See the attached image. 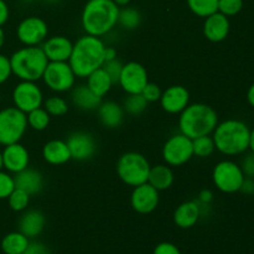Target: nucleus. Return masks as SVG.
Instances as JSON below:
<instances>
[{
  "instance_id": "1",
  "label": "nucleus",
  "mask_w": 254,
  "mask_h": 254,
  "mask_svg": "<svg viewBox=\"0 0 254 254\" xmlns=\"http://www.w3.org/2000/svg\"><path fill=\"white\" fill-rule=\"evenodd\" d=\"M104 49L106 44L102 37L92 35H82L73 42L68 64L77 78H87L92 72L103 66Z\"/></svg>"
},
{
  "instance_id": "2",
  "label": "nucleus",
  "mask_w": 254,
  "mask_h": 254,
  "mask_svg": "<svg viewBox=\"0 0 254 254\" xmlns=\"http://www.w3.org/2000/svg\"><path fill=\"white\" fill-rule=\"evenodd\" d=\"M119 9L113 0H88L81 14L82 29L87 35L107 36L118 25Z\"/></svg>"
},
{
  "instance_id": "3",
  "label": "nucleus",
  "mask_w": 254,
  "mask_h": 254,
  "mask_svg": "<svg viewBox=\"0 0 254 254\" xmlns=\"http://www.w3.org/2000/svg\"><path fill=\"white\" fill-rule=\"evenodd\" d=\"M216 150L226 156H237L250 150L251 128L240 119H226L218 122L211 134Z\"/></svg>"
},
{
  "instance_id": "4",
  "label": "nucleus",
  "mask_w": 254,
  "mask_h": 254,
  "mask_svg": "<svg viewBox=\"0 0 254 254\" xmlns=\"http://www.w3.org/2000/svg\"><path fill=\"white\" fill-rule=\"evenodd\" d=\"M179 131L190 139L211 135L218 124V114L206 103H190L179 114Z\"/></svg>"
},
{
  "instance_id": "5",
  "label": "nucleus",
  "mask_w": 254,
  "mask_h": 254,
  "mask_svg": "<svg viewBox=\"0 0 254 254\" xmlns=\"http://www.w3.org/2000/svg\"><path fill=\"white\" fill-rule=\"evenodd\" d=\"M9 59L12 74L20 81H40L49 64V60L45 56L41 46L21 47Z\"/></svg>"
},
{
  "instance_id": "6",
  "label": "nucleus",
  "mask_w": 254,
  "mask_h": 254,
  "mask_svg": "<svg viewBox=\"0 0 254 254\" xmlns=\"http://www.w3.org/2000/svg\"><path fill=\"white\" fill-rule=\"evenodd\" d=\"M116 171L122 183L130 188H135L148 183L150 164L143 154L138 151H127L119 156Z\"/></svg>"
},
{
  "instance_id": "7",
  "label": "nucleus",
  "mask_w": 254,
  "mask_h": 254,
  "mask_svg": "<svg viewBox=\"0 0 254 254\" xmlns=\"http://www.w3.org/2000/svg\"><path fill=\"white\" fill-rule=\"evenodd\" d=\"M27 130L26 114L16 107L0 109V145L20 143Z\"/></svg>"
},
{
  "instance_id": "8",
  "label": "nucleus",
  "mask_w": 254,
  "mask_h": 254,
  "mask_svg": "<svg viewBox=\"0 0 254 254\" xmlns=\"http://www.w3.org/2000/svg\"><path fill=\"white\" fill-rule=\"evenodd\" d=\"M245 178L240 164L233 160L218 161L212 170L213 185L223 193L240 192Z\"/></svg>"
},
{
  "instance_id": "9",
  "label": "nucleus",
  "mask_w": 254,
  "mask_h": 254,
  "mask_svg": "<svg viewBox=\"0 0 254 254\" xmlns=\"http://www.w3.org/2000/svg\"><path fill=\"white\" fill-rule=\"evenodd\" d=\"M161 156L166 165L171 168L185 165L193 158L192 139L184 135L180 131L178 134H174L164 143Z\"/></svg>"
},
{
  "instance_id": "10",
  "label": "nucleus",
  "mask_w": 254,
  "mask_h": 254,
  "mask_svg": "<svg viewBox=\"0 0 254 254\" xmlns=\"http://www.w3.org/2000/svg\"><path fill=\"white\" fill-rule=\"evenodd\" d=\"M41 79L52 92L66 93L76 86L77 77L68 62H49Z\"/></svg>"
},
{
  "instance_id": "11",
  "label": "nucleus",
  "mask_w": 254,
  "mask_h": 254,
  "mask_svg": "<svg viewBox=\"0 0 254 254\" xmlns=\"http://www.w3.org/2000/svg\"><path fill=\"white\" fill-rule=\"evenodd\" d=\"M11 98L14 107L25 114L42 107L45 101L41 87L32 81H20L12 89Z\"/></svg>"
},
{
  "instance_id": "12",
  "label": "nucleus",
  "mask_w": 254,
  "mask_h": 254,
  "mask_svg": "<svg viewBox=\"0 0 254 254\" xmlns=\"http://www.w3.org/2000/svg\"><path fill=\"white\" fill-rule=\"evenodd\" d=\"M16 37L24 46H41L49 37V26L39 16H27L19 22Z\"/></svg>"
},
{
  "instance_id": "13",
  "label": "nucleus",
  "mask_w": 254,
  "mask_h": 254,
  "mask_svg": "<svg viewBox=\"0 0 254 254\" xmlns=\"http://www.w3.org/2000/svg\"><path fill=\"white\" fill-rule=\"evenodd\" d=\"M148 82V71L143 64L136 61L123 64L118 84L127 94L141 93Z\"/></svg>"
},
{
  "instance_id": "14",
  "label": "nucleus",
  "mask_w": 254,
  "mask_h": 254,
  "mask_svg": "<svg viewBox=\"0 0 254 254\" xmlns=\"http://www.w3.org/2000/svg\"><path fill=\"white\" fill-rule=\"evenodd\" d=\"M71 160L87 161L91 160L97 151V141L88 131H73L67 136Z\"/></svg>"
},
{
  "instance_id": "15",
  "label": "nucleus",
  "mask_w": 254,
  "mask_h": 254,
  "mask_svg": "<svg viewBox=\"0 0 254 254\" xmlns=\"http://www.w3.org/2000/svg\"><path fill=\"white\" fill-rule=\"evenodd\" d=\"M159 201H160L159 191L150 184L145 183L133 188L130 195V206L136 213L149 215L154 212L159 206Z\"/></svg>"
},
{
  "instance_id": "16",
  "label": "nucleus",
  "mask_w": 254,
  "mask_h": 254,
  "mask_svg": "<svg viewBox=\"0 0 254 254\" xmlns=\"http://www.w3.org/2000/svg\"><path fill=\"white\" fill-rule=\"evenodd\" d=\"M190 92L181 84H174L163 91L160 107L169 114H180L190 104Z\"/></svg>"
},
{
  "instance_id": "17",
  "label": "nucleus",
  "mask_w": 254,
  "mask_h": 254,
  "mask_svg": "<svg viewBox=\"0 0 254 254\" xmlns=\"http://www.w3.org/2000/svg\"><path fill=\"white\" fill-rule=\"evenodd\" d=\"M2 155V169L10 174H17L20 171L29 168L30 153L25 145L21 143H14L4 146L1 151Z\"/></svg>"
},
{
  "instance_id": "18",
  "label": "nucleus",
  "mask_w": 254,
  "mask_h": 254,
  "mask_svg": "<svg viewBox=\"0 0 254 254\" xmlns=\"http://www.w3.org/2000/svg\"><path fill=\"white\" fill-rule=\"evenodd\" d=\"M41 49L49 62H68L73 42L64 35H55L45 40Z\"/></svg>"
},
{
  "instance_id": "19",
  "label": "nucleus",
  "mask_w": 254,
  "mask_h": 254,
  "mask_svg": "<svg viewBox=\"0 0 254 254\" xmlns=\"http://www.w3.org/2000/svg\"><path fill=\"white\" fill-rule=\"evenodd\" d=\"M231 31V22L226 15L221 14L220 11H216L211 14L210 16L205 17L203 22V36L211 42L225 41L228 37Z\"/></svg>"
},
{
  "instance_id": "20",
  "label": "nucleus",
  "mask_w": 254,
  "mask_h": 254,
  "mask_svg": "<svg viewBox=\"0 0 254 254\" xmlns=\"http://www.w3.org/2000/svg\"><path fill=\"white\" fill-rule=\"evenodd\" d=\"M45 226H46V217L42 211L36 210V208L25 210L20 216L19 223H17L20 232L26 236L29 240L39 237L45 230Z\"/></svg>"
},
{
  "instance_id": "21",
  "label": "nucleus",
  "mask_w": 254,
  "mask_h": 254,
  "mask_svg": "<svg viewBox=\"0 0 254 254\" xmlns=\"http://www.w3.org/2000/svg\"><path fill=\"white\" fill-rule=\"evenodd\" d=\"M14 181L15 188L26 191L30 196L41 192L45 185V179L41 171L31 168H26L25 170L15 174Z\"/></svg>"
},
{
  "instance_id": "22",
  "label": "nucleus",
  "mask_w": 254,
  "mask_h": 254,
  "mask_svg": "<svg viewBox=\"0 0 254 254\" xmlns=\"http://www.w3.org/2000/svg\"><path fill=\"white\" fill-rule=\"evenodd\" d=\"M123 106L114 101H102L97 108V116L99 122L107 129H116L122 126L124 121Z\"/></svg>"
},
{
  "instance_id": "23",
  "label": "nucleus",
  "mask_w": 254,
  "mask_h": 254,
  "mask_svg": "<svg viewBox=\"0 0 254 254\" xmlns=\"http://www.w3.org/2000/svg\"><path fill=\"white\" fill-rule=\"evenodd\" d=\"M41 154L44 160L54 166L64 165L71 160V154H69L66 140H61V139H52L45 143Z\"/></svg>"
},
{
  "instance_id": "24",
  "label": "nucleus",
  "mask_w": 254,
  "mask_h": 254,
  "mask_svg": "<svg viewBox=\"0 0 254 254\" xmlns=\"http://www.w3.org/2000/svg\"><path fill=\"white\" fill-rule=\"evenodd\" d=\"M200 218V205L196 200L185 201V202L180 203L174 212V223L183 230L193 227Z\"/></svg>"
},
{
  "instance_id": "25",
  "label": "nucleus",
  "mask_w": 254,
  "mask_h": 254,
  "mask_svg": "<svg viewBox=\"0 0 254 254\" xmlns=\"http://www.w3.org/2000/svg\"><path fill=\"white\" fill-rule=\"evenodd\" d=\"M69 92H71V101L73 106L81 111H97L99 104L102 103L101 97L96 96L86 83L74 86Z\"/></svg>"
},
{
  "instance_id": "26",
  "label": "nucleus",
  "mask_w": 254,
  "mask_h": 254,
  "mask_svg": "<svg viewBox=\"0 0 254 254\" xmlns=\"http://www.w3.org/2000/svg\"><path fill=\"white\" fill-rule=\"evenodd\" d=\"M175 175L171 166L166 164H158L155 166H150L148 176V184H150L154 189L160 191L169 190L174 185Z\"/></svg>"
},
{
  "instance_id": "27",
  "label": "nucleus",
  "mask_w": 254,
  "mask_h": 254,
  "mask_svg": "<svg viewBox=\"0 0 254 254\" xmlns=\"http://www.w3.org/2000/svg\"><path fill=\"white\" fill-rule=\"evenodd\" d=\"M86 79V84L88 86V88L91 89L96 96L101 97V98L107 96V94L111 92L112 87L114 86L113 81H112V78L109 77V74L104 71L103 67L92 72Z\"/></svg>"
},
{
  "instance_id": "28",
  "label": "nucleus",
  "mask_w": 254,
  "mask_h": 254,
  "mask_svg": "<svg viewBox=\"0 0 254 254\" xmlns=\"http://www.w3.org/2000/svg\"><path fill=\"white\" fill-rule=\"evenodd\" d=\"M30 240L20 231L10 232L1 240V251L4 254H22L29 246Z\"/></svg>"
},
{
  "instance_id": "29",
  "label": "nucleus",
  "mask_w": 254,
  "mask_h": 254,
  "mask_svg": "<svg viewBox=\"0 0 254 254\" xmlns=\"http://www.w3.org/2000/svg\"><path fill=\"white\" fill-rule=\"evenodd\" d=\"M141 24V14L138 9L133 6H124L119 9L118 25H121L124 30H135Z\"/></svg>"
},
{
  "instance_id": "30",
  "label": "nucleus",
  "mask_w": 254,
  "mask_h": 254,
  "mask_svg": "<svg viewBox=\"0 0 254 254\" xmlns=\"http://www.w3.org/2000/svg\"><path fill=\"white\" fill-rule=\"evenodd\" d=\"M27 127L32 130L44 131L45 129L49 128L50 122H51V116L46 112L44 107L34 109L26 114Z\"/></svg>"
},
{
  "instance_id": "31",
  "label": "nucleus",
  "mask_w": 254,
  "mask_h": 254,
  "mask_svg": "<svg viewBox=\"0 0 254 254\" xmlns=\"http://www.w3.org/2000/svg\"><path fill=\"white\" fill-rule=\"evenodd\" d=\"M192 149L193 156H196V158H210L216 151L215 141H213L212 135H203L192 139Z\"/></svg>"
},
{
  "instance_id": "32",
  "label": "nucleus",
  "mask_w": 254,
  "mask_h": 254,
  "mask_svg": "<svg viewBox=\"0 0 254 254\" xmlns=\"http://www.w3.org/2000/svg\"><path fill=\"white\" fill-rule=\"evenodd\" d=\"M189 9L198 17H207L218 10V0H186Z\"/></svg>"
},
{
  "instance_id": "33",
  "label": "nucleus",
  "mask_w": 254,
  "mask_h": 254,
  "mask_svg": "<svg viewBox=\"0 0 254 254\" xmlns=\"http://www.w3.org/2000/svg\"><path fill=\"white\" fill-rule=\"evenodd\" d=\"M148 102L145 101L141 93H135V94H128L127 98L124 99L123 103V109L124 112L129 114V116H140L145 112L146 107H148Z\"/></svg>"
},
{
  "instance_id": "34",
  "label": "nucleus",
  "mask_w": 254,
  "mask_h": 254,
  "mask_svg": "<svg viewBox=\"0 0 254 254\" xmlns=\"http://www.w3.org/2000/svg\"><path fill=\"white\" fill-rule=\"evenodd\" d=\"M47 113L51 117H62L68 112V103L64 98L60 96H50L42 104Z\"/></svg>"
},
{
  "instance_id": "35",
  "label": "nucleus",
  "mask_w": 254,
  "mask_h": 254,
  "mask_svg": "<svg viewBox=\"0 0 254 254\" xmlns=\"http://www.w3.org/2000/svg\"><path fill=\"white\" fill-rule=\"evenodd\" d=\"M30 198H31V196L26 191L15 188V190L10 193V196L6 200L7 203H9V207L14 212H24L29 207Z\"/></svg>"
},
{
  "instance_id": "36",
  "label": "nucleus",
  "mask_w": 254,
  "mask_h": 254,
  "mask_svg": "<svg viewBox=\"0 0 254 254\" xmlns=\"http://www.w3.org/2000/svg\"><path fill=\"white\" fill-rule=\"evenodd\" d=\"M243 9V0H218V10L227 17L236 16Z\"/></svg>"
},
{
  "instance_id": "37",
  "label": "nucleus",
  "mask_w": 254,
  "mask_h": 254,
  "mask_svg": "<svg viewBox=\"0 0 254 254\" xmlns=\"http://www.w3.org/2000/svg\"><path fill=\"white\" fill-rule=\"evenodd\" d=\"M15 190L14 176L6 171L0 170V200H6Z\"/></svg>"
},
{
  "instance_id": "38",
  "label": "nucleus",
  "mask_w": 254,
  "mask_h": 254,
  "mask_svg": "<svg viewBox=\"0 0 254 254\" xmlns=\"http://www.w3.org/2000/svg\"><path fill=\"white\" fill-rule=\"evenodd\" d=\"M123 62L117 57V59L111 60V61H106L103 64V66H102L104 68V71L109 74V77H111L114 84L118 83L122 69H123Z\"/></svg>"
},
{
  "instance_id": "39",
  "label": "nucleus",
  "mask_w": 254,
  "mask_h": 254,
  "mask_svg": "<svg viewBox=\"0 0 254 254\" xmlns=\"http://www.w3.org/2000/svg\"><path fill=\"white\" fill-rule=\"evenodd\" d=\"M161 93H163V91H161L160 86L154 83V82H148L141 91V96L145 98L148 103H155V102L160 101Z\"/></svg>"
},
{
  "instance_id": "40",
  "label": "nucleus",
  "mask_w": 254,
  "mask_h": 254,
  "mask_svg": "<svg viewBox=\"0 0 254 254\" xmlns=\"http://www.w3.org/2000/svg\"><path fill=\"white\" fill-rule=\"evenodd\" d=\"M11 66H10V59L5 55L0 54V86L4 84L7 79L11 77Z\"/></svg>"
},
{
  "instance_id": "41",
  "label": "nucleus",
  "mask_w": 254,
  "mask_h": 254,
  "mask_svg": "<svg viewBox=\"0 0 254 254\" xmlns=\"http://www.w3.org/2000/svg\"><path fill=\"white\" fill-rule=\"evenodd\" d=\"M240 166L246 178L254 179V153L251 151V153L246 154L241 161Z\"/></svg>"
},
{
  "instance_id": "42",
  "label": "nucleus",
  "mask_w": 254,
  "mask_h": 254,
  "mask_svg": "<svg viewBox=\"0 0 254 254\" xmlns=\"http://www.w3.org/2000/svg\"><path fill=\"white\" fill-rule=\"evenodd\" d=\"M153 254H181V251L174 243L161 242L154 248Z\"/></svg>"
},
{
  "instance_id": "43",
  "label": "nucleus",
  "mask_w": 254,
  "mask_h": 254,
  "mask_svg": "<svg viewBox=\"0 0 254 254\" xmlns=\"http://www.w3.org/2000/svg\"><path fill=\"white\" fill-rule=\"evenodd\" d=\"M22 254H51V252H50V248L46 245L35 241V242L29 243V246H27V248Z\"/></svg>"
},
{
  "instance_id": "44",
  "label": "nucleus",
  "mask_w": 254,
  "mask_h": 254,
  "mask_svg": "<svg viewBox=\"0 0 254 254\" xmlns=\"http://www.w3.org/2000/svg\"><path fill=\"white\" fill-rule=\"evenodd\" d=\"M196 201L201 205H211V202L213 201V192L208 189H203L197 195V200Z\"/></svg>"
},
{
  "instance_id": "45",
  "label": "nucleus",
  "mask_w": 254,
  "mask_h": 254,
  "mask_svg": "<svg viewBox=\"0 0 254 254\" xmlns=\"http://www.w3.org/2000/svg\"><path fill=\"white\" fill-rule=\"evenodd\" d=\"M240 192L245 193V195H253L254 192V179L252 178H245L242 186L240 189Z\"/></svg>"
},
{
  "instance_id": "46",
  "label": "nucleus",
  "mask_w": 254,
  "mask_h": 254,
  "mask_svg": "<svg viewBox=\"0 0 254 254\" xmlns=\"http://www.w3.org/2000/svg\"><path fill=\"white\" fill-rule=\"evenodd\" d=\"M10 11L5 0H0V26L5 25L9 20Z\"/></svg>"
},
{
  "instance_id": "47",
  "label": "nucleus",
  "mask_w": 254,
  "mask_h": 254,
  "mask_svg": "<svg viewBox=\"0 0 254 254\" xmlns=\"http://www.w3.org/2000/svg\"><path fill=\"white\" fill-rule=\"evenodd\" d=\"M117 57H118V52H117V50L114 49V47L106 46V49H104V62L111 61V60L117 59Z\"/></svg>"
},
{
  "instance_id": "48",
  "label": "nucleus",
  "mask_w": 254,
  "mask_h": 254,
  "mask_svg": "<svg viewBox=\"0 0 254 254\" xmlns=\"http://www.w3.org/2000/svg\"><path fill=\"white\" fill-rule=\"evenodd\" d=\"M247 102L252 108H254V82L251 84L247 91Z\"/></svg>"
},
{
  "instance_id": "49",
  "label": "nucleus",
  "mask_w": 254,
  "mask_h": 254,
  "mask_svg": "<svg viewBox=\"0 0 254 254\" xmlns=\"http://www.w3.org/2000/svg\"><path fill=\"white\" fill-rule=\"evenodd\" d=\"M250 150L254 153V127L251 129V135H250Z\"/></svg>"
},
{
  "instance_id": "50",
  "label": "nucleus",
  "mask_w": 254,
  "mask_h": 254,
  "mask_svg": "<svg viewBox=\"0 0 254 254\" xmlns=\"http://www.w3.org/2000/svg\"><path fill=\"white\" fill-rule=\"evenodd\" d=\"M113 1L116 2L119 7H124V6H128V5L130 4L131 0H113Z\"/></svg>"
},
{
  "instance_id": "51",
  "label": "nucleus",
  "mask_w": 254,
  "mask_h": 254,
  "mask_svg": "<svg viewBox=\"0 0 254 254\" xmlns=\"http://www.w3.org/2000/svg\"><path fill=\"white\" fill-rule=\"evenodd\" d=\"M4 44H5V32L4 30H2V26H0V50L2 49Z\"/></svg>"
},
{
  "instance_id": "52",
  "label": "nucleus",
  "mask_w": 254,
  "mask_h": 254,
  "mask_svg": "<svg viewBox=\"0 0 254 254\" xmlns=\"http://www.w3.org/2000/svg\"><path fill=\"white\" fill-rule=\"evenodd\" d=\"M46 2H49V4H56V2L61 1V0H45Z\"/></svg>"
},
{
  "instance_id": "53",
  "label": "nucleus",
  "mask_w": 254,
  "mask_h": 254,
  "mask_svg": "<svg viewBox=\"0 0 254 254\" xmlns=\"http://www.w3.org/2000/svg\"><path fill=\"white\" fill-rule=\"evenodd\" d=\"M0 170H2V155H1V150H0Z\"/></svg>"
},
{
  "instance_id": "54",
  "label": "nucleus",
  "mask_w": 254,
  "mask_h": 254,
  "mask_svg": "<svg viewBox=\"0 0 254 254\" xmlns=\"http://www.w3.org/2000/svg\"><path fill=\"white\" fill-rule=\"evenodd\" d=\"M25 1H32V0H25Z\"/></svg>"
},
{
  "instance_id": "55",
  "label": "nucleus",
  "mask_w": 254,
  "mask_h": 254,
  "mask_svg": "<svg viewBox=\"0 0 254 254\" xmlns=\"http://www.w3.org/2000/svg\"><path fill=\"white\" fill-rule=\"evenodd\" d=\"M0 102H1V96H0Z\"/></svg>"
},
{
  "instance_id": "56",
  "label": "nucleus",
  "mask_w": 254,
  "mask_h": 254,
  "mask_svg": "<svg viewBox=\"0 0 254 254\" xmlns=\"http://www.w3.org/2000/svg\"><path fill=\"white\" fill-rule=\"evenodd\" d=\"M253 196H254V192H253Z\"/></svg>"
}]
</instances>
